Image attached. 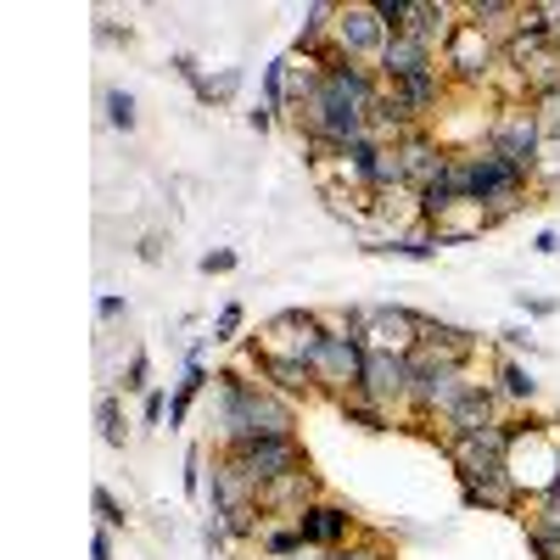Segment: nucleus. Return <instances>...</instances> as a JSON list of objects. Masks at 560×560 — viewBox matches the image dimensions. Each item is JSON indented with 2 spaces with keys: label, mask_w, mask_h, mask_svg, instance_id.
Segmentation results:
<instances>
[{
  "label": "nucleus",
  "mask_w": 560,
  "mask_h": 560,
  "mask_svg": "<svg viewBox=\"0 0 560 560\" xmlns=\"http://www.w3.org/2000/svg\"><path fill=\"white\" fill-rule=\"evenodd\" d=\"M213 393H219V448H236V443H253V438H298V404L269 393L264 382H247V364H230L213 376Z\"/></svg>",
  "instance_id": "obj_1"
},
{
  "label": "nucleus",
  "mask_w": 560,
  "mask_h": 560,
  "mask_svg": "<svg viewBox=\"0 0 560 560\" xmlns=\"http://www.w3.org/2000/svg\"><path fill=\"white\" fill-rule=\"evenodd\" d=\"M499 68H504V45L488 28L459 18L443 39V73L454 79V90H488L499 79Z\"/></svg>",
  "instance_id": "obj_2"
},
{
  "label": "nucleus",
  "mask_w": 560,
  "mask_h": 560,
  "mask_svg": "<svg viewBox=\"0 0 560 560\" xmlns=\"http://www.w3.org/2000/svg\"><path fill=\"white\" fill-rule=\"evenodd\" d=\"M364 353H370V342L364 337H353V331H325L303 359H308V370H314V382H319V398H348V393H359V376H364Z\"/></svg>",
  "instance_id": "obj_3"
},
{
  "label": "nucleus",
  "mask_w": 560,
  "mask_h": 560,
  "mask_svg": "<svg viewBox=\"0 0 560 560\" xmlns=\"http://www.w3.org/2000/svg\"><path fill=\"white\" fill-rule=\"evenodd\" d=\"M482 147L488 152H499L516 174H538V158H544V129H538V118H533V102L527 107H493V118H488V129H482Z\"/></svg>",
  "instance_id": "obj_4"
},
{
  "label": "nucleus",
  "mask_w": 560,
  "mask_h": 560,
  "mask_svg": "<svg viewBox=\"0 0 560 560\" xmlns=\"http://www.w3.org/2000/svg\"><path fill=\"white\" fill-rule=\"evenodd\" d=\"M325 331H331V325H325L319 308H280V314L264 319V331L247 342V364H253L258 353H292V359H303Z\"/></svg>",
  "instance_id": "obj_5"
},
{
  "label": "nucleus",
  "mask_w": 560,
  "mask_h": 560,
  "mask_svg": "<svg viewBox=\"0 0 560 560\" xmlns=\"http://www.w3.org/2000/svg\"><path fill=\"white\" fill-rule=\"evenodd\" d=\"M292 527H298L303 549H314V555H331V549H342V544H353V538H359V516H353V504H342V499H331V493L314 499L308 510H298Z\"/></svg>",
  "instance_id": "obj_6"
},
{
  "label": "nucleus",
  "mask_w": 560,
  "mask_h": 560,
  "mask_svg": "<svg viewBox=\"0 0 560 560\" xmlns=\"http://www.w3.org/2000/svg\"><path fill=\"white\" fill-rule=\"evenodd\" d=\"M387 28H382V18H376V7L370 0H348V7H337V28H331V45L342 57H353V62H370L376 68V57L387 51Z\"/></svg>",
  "instance_id": "obj_7"
},
{
  "label": "nucleus",
  "mask_w": 560,
  "mask_h": 560,
  "mask_svg": "<svg viewBox=\"0 0 560 560\" xmlns=\"http://www.w3.org/2000/svg\"><path fill=\"white\" fill-rule=\"evenodd\" d=\"M230 454L242 459V471H247L258 488H269V482H280V477L308 471V454H303L298 438H253V443H236Z\"/></svg>",
  "instance_id": "obj_8"
},
{
  "label": "nucleus",
  "mask_w": 560,
  "mask_h": 560,
  "mask_svg": "<svg viewBox=\"0 0 560 560\" xmlns=\"http://www.w3.org/2000/svg\"><path fill=\"white\" fill-rule=\"evenodd\" d=\"M393 147H398V163H404V185H409V191H427V185L448 168V140L438 135V129H409L404 140H393Z\"/></svg>",
  "instance_id": "obj_9"
},
{
  "label": "nucleus",
  "mask_w": 560,
  "mask_h": 560,
  "mask_svg": "<svg viewBox=\"0 0 560 560\" xmlns=\"http://www.w3.org/2000/svg\"><path fill=\"white\" fill-rule=\"evenodd\" d=\"M359 393H364V398H376V404H387V409H404V393H409V353L370 348V353H364Z\"/></svg>",
  "instance_id": "obj_10"
},
{
  "label": "nucleus",
  "mask_w": 560,
  "mask_h": 560,
  "mask_svg": "<svg viewBox=\"0 0 560 560\" xmlns=\"http://www.w3.org/2000/svg\"><path fill=\"white\" fill-rule=\"evenodd\" d=\"M247 370H253V376H258L269 393L292 398V404H308V398H319V382H314L308 359H292V353H258Z\"/></svg>",
  "instance_id": "obj_11"
},
{
  "label": "nucleus",
  "mask_w": 560,
  "mask_h": 560,
  "mask_svg": "<svg viewBox=\"0 0 560 560\" xmlns=\"http://www.w3.org/2000/svg\"><path fill=\"white\" fill-rule=\"evenodd\" d=\"M432 68H443V51H438V45H427V39H409V34H393L387 51L376 57L382 84H404V79L432 73Z\"/></svg>",
  "instance_id": "obj_12"
},
{
  "label": "nucleus",
  "mask_w": 560,
  "mask_h": 560,
  "mask_svg": "<svg viewBox=\"0 0 560 560\" xmlns=\"http://www.w3.org/2000/svg\"><path fill=\"white\" fill-rule=\"evenodd\" d=\"M504 415H510V404L499 398V387H493V382H477L471 393H465V398L454 404V415L443 420V438H465V432H482V427H499Z\"/></svg>",
  "instance_id": "obj_13"
},
{
  "label": "nucleus",
  "mask_w": 560,
  "mask_h": 560,
  "mask_svg": "<svg viewBox=\"0 0 560 560\" xmlns=\"http://www.w3.org/2000/svg\"><path fill=\"white\" fill-rule=\"evenodd\" d=\"M459 499L465 510H522V488L516 477H510V465L504 471H459Z\"/></svg>",
  "instance_id": "obj_14"
},
{
  "label": "nucleus",
  "mask_w": 560,
  "mask_h": 560,
  "mask_svg": "<svg viewBox=\"0 0 560 560\" xmlns=\"http://www.w3.org/2000/svg\"><path fill=\"white\" fill-rule=\"evenodd\" d=\"M314 499H325L314 471H298V477H280V482L258 488V510H264V516H287V522L298 516V510H308Z\"/></svg>",
  "instance_id": "obj_15"
},
{
  "label": "nucleus",
  "mask_w": 560,
  "mask_h": 560,
  "mask_svg": "<svg viewBox=\"0 0 560 560\" xmlns=\"http://www.w3.org/2000/svg\"><path fill=\"white\" fill-rule=\"evenodd\" d=\"M493 387H499V398H504L510 409H527V404L538 398V376H533L522 359H510V353L493 359Z\"/></svg>",
  "instance_id": "obj_16"
},
{
  "label": "nucleus",
  "mask_w": 560,
  "mask_h": 560,
  "mask_svg": "<svg viewBox=\"0 0 560 560\" xmlns=\"http://www.w3.org/2000/svg\"><path fill=\"white\" fill-rule=\"evenodd\" d=\"M482 230H493V219L477 208V202H459L454 213H443L427 236L438 242V247H454V242H471V236H482Z\"/></svg>",
  "instance_id": "obj_17"
},
{
  "label": "nucleus",
  "mask_w": 560,
  "mask_h": 560,
  "mask_svg": "<svg viewBox=\"0 0 560 560\" xmlns=\"http://www.w3.org/2000/svg\"><path fill=\"white\" fill-rule=\"evenodd\" d=\"M370 258H404V264H432L438 258V242L427 230H398V236H382V242H364Z\"/></svg>",
  "instance_id": "obj_18"
},
{
  "label": "nucleus",
  "mask_w": 560,
  "mask_h": 560,
  "mask_svg": "<svg viewBox=\"0 0 560 560\" xmlns=\"http://www.w3.org/2000/svg\"><path fill=\"white\" fill-rule=\"evenodd\" d=\"M420 342H432V348H443L448 359H482V337L477 331H465V325H448V319H438V314H427V331H420Z\"/></svg>",
  "instance_id": "obj_19"
},
{
  "label": "nucleus",
  "mask_w": 560,
  "mask_h": 560,
  "mask_svg": "<svg viewBox=\"0 0 560 560\" xmlns=\"http://www.w3.org/2000/svg\"><path fill=\"white\" fill-rule=\"evenodd\" d=\"M337 415L348 420V427L370 432V438L393 432V420H398V409H387V404H376V398H364V393H348V398H337Z\"/></svg>",
  "instance_id": "obj_20"
},
{
  "label": "nucleus",
  "mask_w": 560,
  "mask_h": 560,
  "mask_svg": "<svg viewBox=\"0 0 560 560\" xmlns=\"http://www.w3.org/2000/svg\"><path fill=\"white\" fill-rule=\"evenodd\" d=\"M96 432H102L107 448H129V420H124V398H118V387H107V393L96 398Z\"/></svg>",
  "instance_id": "obj_21"
},
{
  "label": "nucleus",
  "mask_w": 560,
  "mask_h": 560,
  "mask_svg": "<svg viewBox=\"0 0 560 560\" xmlns=\"http://www.w3.org/2000/svg\"><path fill=\"white\" fill-rule=\"evenodd\" d=\"M102 118H107V129H118V135H129L135 124H140V107H135V96L124 84H107L102 90Z\"/></svg>",
  "instance_id": "obj_22"
},
{
  "label": "nucleus",
  "mask_w": 560,
  "mask_h": 560,
  "mask_svg": "<svg viewBox=\"0 0 560 560\" xmlns=\"http://www.w3.org/2000/svg\"><path fill=\"white\" fill-rule=\"evenodd\" d=\"M292 555H303V538H298V527L287 522V527H264V538H258V560H292Z\"/></svg>",
  "instance_id": "obj_23"
},
{
  "label": "nucleus",
  "mask_w": 560,
  "mask_h": 560,
  "mask_svg": "<svg viewBox=\"0 0 560 560\" xmlns=\"http://www.w3.org/2000/svg\"><path fill=\"white\" fill-rule=\"evenodd\" d=\"M90 510H96V522H102L107 533H124V527H129V504H124L113 488H102V482L90 488Z\"/></svg>",
  "instance_id": "obj_24"
},
{
  "label": "nucleus",
  "mask_w": 560,
  "mask_h": 560,
  "mask_svg": "<svg viewBox=\"0 0 560 560\" xmlns=\"http://www.w3.org/2000/svg\"><path fill=\"white\" fill-rule=\"evenodd\" d=\"M287 73H292V57H275L264 68V107L269 113H287Z\"/></svg>",
  "instance_id": "obj_25"
},
{
  "label": "nucleus",
  "mask_w": 560,
  "mask_h": 560,
  "mask_svg": "<svg viewBox=\"0 0 560 560\" xmlns=\"http://www.w3.org/2000/svg\"><path fill=\"white\" fill-rule=\"evenodd\" d=\"M118 393H135V398H147L152 393V353H129V364H124V376H118Z\"/></svg>",
  "instance_id": "obj_26"
},
{
  "label": "nucleus",
  "mask_w": 560,
  "mask_h": 560,
  "mask_svg": "<svg viewBox=\"0 0 560 560\" xmlns=\"http://www.w3.org/2000/svg\"><path fill=\"white\" fill-rule=\"evenodd\" d=\"M185 499H208V448L202 443H191L185 448Z\"/></svg>",
  "instance_id": "obj_27"
},
{
  "label": "nucleus",
  "mask_w": 560,
  "mask_h": 560,
  "mask_svg": "<svg viewBox=\"0 0 560 560\" xmlns=\"http://www.w3.org/2000/svg\"><path fill=\"white\" fill-rule=\"evenodd\" d=\"M242 96V68H219V73H208V96H202V107H224V102H236Z\"/></svg>",
  "instance_id": "obj_28"
},
{
  "label": "nucleus",
  "mask_w": 560,
  "mask_h": 560,
  "mask_svg": "<svg viewBox=\"0 0 560 560\" xmlns=\"http://www.w3.org/2000/svg\"><path fill=\"white\" fill-rule=\"evenodd\" d=\"M533 118L544 129V147H560V90H549V96L533 102Z\"/></svg>",
  "instance_id": "obj_29"
},
{
  "label": "nucleus",
  "mask_w": 560,
  "mask_h": 560,
  "mask_svg": "<svg viewBox=\"0 0 560 560\" xmlns=\"http://www.w3.org/2000/svg\"><path fill=\"white\" fill-rule=\"evenodd\" d=\"M242 325H247V308L242 303H224L219 314H213V342H242Z\"/></svg>",
  "instance_id": "obj_30"
},
{
  "label": "nucleus",
  "mask_w": 560,
  "mask_h": 560,
  "mask_svg": "<svg viewBox=\"0 0 560 560\" xmlns=\"http://www.w3.org/2000/svg\"><path fill=\"white\" fill-rule=\"evenodd\" d=\"M325 560H398L382 538H353V544H342V549H331Z\"/></svg>",
  "instance_id": "obj_31"
},
{
  "label": "nucleus",
  "mask_w": 560,
  "mask_h": 560,
  "mask_svg": "<svg viewBox=\"0 0 560 560\" xmlns=\"http://www.w3.org/2000/svg\"><path fill=\"white\" fill-rule=\"evenodd\" d=\"M168 68H174V79L191 84V96H197V102L208 96V73H202V62H197L191 51H174V57H168Z\"/></svg>",
  "instance_id": "obj_32"
},
{
  "label": "nucleus",
  "mask_w": 560,
  "mask_h": 560,
  "mask_svg": "<svg viewBox=\"0 0 560 560\" xmlns=\"http://www.w3.org/2000/svg\"><path fill=\"white\" fill-rule=\"evenodd\" d=\"M499 348L510 353V359H533L538 353V337H533V325H504V331H499Z\"/></svg>",
  "instance_id": "obj_33"
},
{
  "label": "nucleus",
  "mask_w": 560,
  "mask_h": 560,
  "mask_svg": "<svg viewBox=\"0 0 560 560\" xmlns=\"http://www.w3.org/2000/svg\"><path fill=\"white\" fill-rule=\"evenodd\" d=\"M516 308L527 314V325L533 319H555L560 314V298H538V292H516Z\"/></svg>",
  "instance_id": "obj_34"
},
{
  "label": "nucleus",
  "mask_w": 560,
  "mask_h": 560,
  "mask_svg": "<svg viewBox=\"0 0 560 560\" xmlns=\"http://www.w3.org/2000/svg\"><path fill=\"white\" fill-rule=\"evenodd\" d=\"M163 420H168V393L152 387L147 398H140V427H163Z\"/></svg>",
  "instance_id": "obj_35"
},
{
  "label": "nucleus",
  "mask_w": 560,
  "mask_h": 560,
  "mask_svg": "<svg viewBox=\"0 0 560 560\" xmlns=\"http://www.w3.org/2000/svg\"><path fill=\"white\" fill-rule=\"evenodd\" d=\"M236 264H242V253H236V247H213V253H202V264H197V269L213 280V275H230Z\"/></svg>",
  "instance_id": "obj_36"
},
{
  "label": "nucleus",
  "mask_w": 560,
  "mask_h": 560,
  "mask_svg": "<svg viewBox=\"0 0 560 560\" xmlns=\"http://www.w3.org/2000/svg\"><path fill=\"white\" fill-rule=\"evenodd\" d=\"M135 39V28H118L113 18H96V45L102 51H118V45H129Z\"/></svg>",
  "instance_id": "obj_37"
},
{
  "label": "nucleus",
  "mask_w": 560,
  "mask_h": 560,
  "mask_svg": "<svg viewBox=\"0 0 560 560\" xmlns=\"http://www.w3.org/2000/svg\"><path fill=\"white\" fill-rule=\"evenodd\" d=\"M96 314H102V325H118V319H129V298L124 292H102Z\"/></svg>",
  "instance_id": "obj_38"
},
{
  "label": "nucleus",
  "mask_w": 560,
  "mask_h": 560,
  "mask_svg": "<svg viewBox=\"0 0 560 560\" xmlns=\"http://www.w3.org/2000/svg\"><path fill=\"white\" fill-rule=\"evenodd\" d=\"M90 560H113V533H107V527L90 533Z\"/></svg>",
  "instance_id": "obj_39"
},
{
  "label": "nucleus",
  "mask_w": 560,
  "mask_h": 560,
  "mask_svg": "<svg viewBox=\"0 0 560 560\" xmlns=\"http://www.w3.org/2000/svg\"><path fill=\"white\" fill-rule=\"evenodd\" d=\"M533 253H538V258H555V253H560V236H555V230H538V236H533Z\"/></svg>",
  "instance_id": "obj_40"
},
{
  "label": "nucleus",
  "mask_w": 560,
  "mask_h": 560,
  "mask_svg": "<svg viewBox=\"0 0 560 560\" xmlns=\"http://www.w3.org/2000/svg\"><path fill=\"white\" fill-rule=\"evenodd\" d=\"M140 258H147V264H158L163 258V236H158V230H152V236H140V247H135Z\"/></svg>",
  "instance_id": "obj_41"
},
{
  "label": "nucleus",
  "mask_w": 560,
  "mask_h": 560,
  "mask_svg": "<svg viewBox=\"0 0 560 560\" xmlns=\"http://www.w3.org/2000/svg\"><path fill=\"white\" fill-rule=\"evenodd\" d=\"M247 124H253V129H258V135H269V129H275V113H269V107H264V102H258V107H253V113H247Z\"/></svg>",
  "instance_id": "obj_42"
},
{
  "label": "nucleus",
  "mask_w": 560,
  "mask_h": 560,
  "mask_svg": "<svg viewBox=\"0 0 560 560\" xmlns=\"http://www.w3.org/2000/svg\"><path fill=\"white\" fill-rule=\"evenodd\" d=\"M292 560H325V555H314V549H303V555H292Z\"/></svg>",
  "instance_id": "obj_43"
},
{
  "label": "nucleus",
  "mask_w": 560,
  "mask_h": 560,
  "mask_svg": "<svg viewBox=\"0 0 560 560\" xmlns=\"http://www.w3.org/2000/svg\"><path fill=\"white\" fill-rule=\"evenodd\" d=\"M555 427H560V415H555Z\"/></svg>",
  "instance_id": "obj_44"
}]
</instances>
